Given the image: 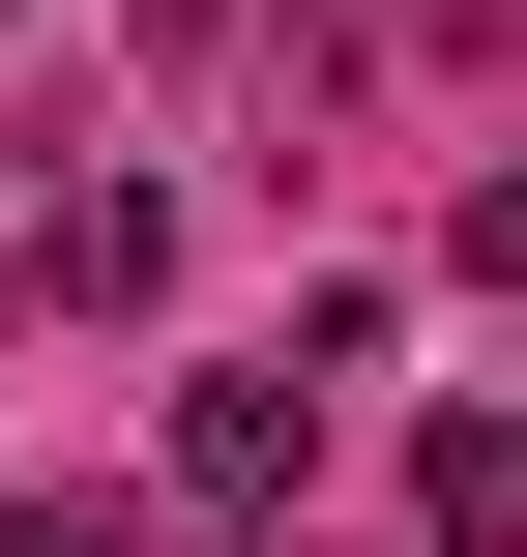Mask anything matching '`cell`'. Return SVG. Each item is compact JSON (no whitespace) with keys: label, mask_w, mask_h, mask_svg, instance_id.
<instances>
[{"label":"cell","mask_w":527,"mask_h":557,"mask_svg":"<svg viewBox=\"0 0 527 557\" xmlns=\"http://www.w3.org/2000/svg\"><path fill=\"white\" fill-rule=\"evenodd\" d=\"M293 470H323V382L264 352V382H176V529H293Z\"/></svg>","instance_id":"cell-1"},{"label":"cell","mask_w":527,"mask_h":557,"mask_svg":"<svg viewBox=\"0 0 527 557\" xmlns=\"http://www.w3.org/2000/svg\"><path fill=\"white\" fill-rule=\"evenodd\" d=\"M147 264H176V206H147V176H59V206H29V294H88V323H117Z\"/></svg>","instance_id":"cell-2"},{"label":"cell","mask_w":527,"mask_h":557,"mask_svg":"<svg viewBox=\"0 0 527 557\" xmlns=\"http://www.w3.org/2000/svg\"><path fill=\"white\" fill-rule=\"evenodd\" d=\"M411 529H440V557L527 529V441H499V411H440V441H411Z\"/></svg>","instance_id":"cell-3"},{"label":"cell","mask_w":527,"mask_h":557,"mask_svg":"<svg viewBox=\"0 0 527 557\" xmlns=\"http://www.w3.org/2000/svg\"><path fill=\"white\" fill-rule=\"evenodd\" d=\"M0 557H147V529H117V499H0Z\"/></svg>","instance_id":"cell-4"}]
</instances>
